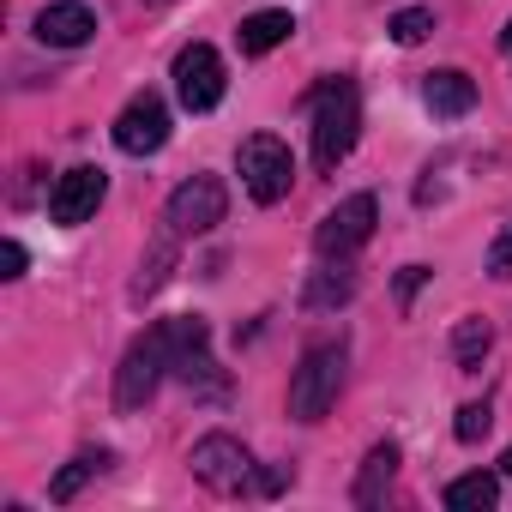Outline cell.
I'll list each match as a JSON object with an SVG mask.
<instances>
[{"instance_id":"obj_1","label":"cell","mask_w":512,"mask_h":512,"mask_svg":"<svg viewBox=\"0 0 512 512\" xmlns=\"http://www.w3.org/2000/svg\"><path fill=\"white\" fill-rule=\"evenodd\" d=\"M356 139H362V91H356V79L338 73L314 91V163L332 175L356 151Z\"/></svg>"},{"instance_id":"obj_2","label":"cell","mask_w":512,"mask_h":512,"mask_svg":"<svg viewBox=\"0 0 512 512\" xmlns=\"http://www.w3.org/2000/svg\"><path fill=\"white\" fill-rule=\"evenodd\" d=\"M163 374H175V338H169V320L127 344V356H121V368H115V410H139V404H151V392H157Z\"/></svg>"},{"instance_id":"obj_3","label":"cell","mask_w":512,"mask_h":512,"mask_svg":"<svg viewBox=\"0 0 512 512\" xmlns=\"http://www.w3.org/2000/svg\"><path fill=\"white\" fill-rule=\"evenodd\" d=\"M344 368H350L344 344H314L302 356V368L290 374V416L296 422H320L338 404V392H344Z\"/></svg>"},{"instance_id":"obj_4","label":"cell","mask_w":512,"mask_h":512,"mask_svg":"<svg viewBox=\"0 0 512 512\" xmlns=\"http://www.w3.org/2000/svg\"><path fill=\"white\" fill-rule=\"evenodd\" d=\"M235 169H241V187L260 199V205H278V199L290 193V181H296V157H290V145H284V139H272V133L241 139Z\"/></svg>"},{"instance_id":"obj_5","label":"cell","mask_w":512,"mask_h":512,"mask_svg":"<svg viewBox=\"0 0 512 512\" xmlns=\"http://www.w3.org/2000/svg\"><path fill=\"white\" fill-rule=\"evenodd\" d=\"M223 211H229L223 181H217V175H187V181L169 193L163 223H169L175 235H205V229H217V223H223Z\"/></svg>"},{"instance_id":"obj_6","label":"cell","mask_w":512,"mask_h":512,"mask_svg":"<svg viewBox=\"0 0 512 512\" xmlns=\"http://www.w3.org/2000/svg\"><path fill=\"white\" fill-rule=\"evenodd\" d=\"M187 470L211 488V494H241L247 476H253V458L235 434H205L193 452H187Z\"/></svg>"},{"instance_id":"obj_7","label":"cell","mask_w":512,"mask_h":512,"mask_svg":"<svg viewBox=\"0 0 512 512\" xmlns=\"http://www.w3.org/2000/svg\"><path fill=\"white\" fill-rule=\"evenodd\" d=\"M374 217H380V199H374V193H350L338 211H326V217H320L314 247L326 253V260H350V253L374 235Z\"/></svg>"},{"instance_id":"obj_8","label":"cell","mask_w":512,"mask_h":512,"mask_svg":"<svg viewBox=\"0 0 512 512\" xmlns=\"http://www.w3.org/2000/svg\"><path fill=\"white\" fill-rule=\"evenodd\" d=\"M175 97H181L187 115H205V109L223 103V61H217L211 43H187L175 55Z\"/></svg>"},{"instance_id":"obj_9","label":"cell","mask_w":512,"mask_h":512,"mask_svg":"<svg viewBox=\"0 0 512 512\" xmlns=\"http://www.w3.org/2000/svg\"><path fill=\"white\" fill-rule=\"evenodd\" d=\"M115 145H121L127 157H151V151L169 145V109H163L157 91H139V97L115 115Z\"/></svg>"},{"instance_id":"obj_10","label":"cell","mask_w":512,"mask_h":512,"mask_svg":"<svg viewBox=\"0 0 512 512\" xmlns=\"http://www.w3.org/2000/svg\"><path fill=\"white\" fill-rule=\"evenodd\" d=\"M103 193H109V175H103L97 163H79V169H67V175L55 181V193H49V217H55L61 229H79V223L97 217Z\"/></svg>"},{"instance_id":"obj_11","label":"cell","mask_w":512,"mask_h":512,"mask_svg":"<svg viewBox=\"0 0 512 512\" xmlns=\"http://www.w3.org/2000/svg\"><path fill=\"white\" fill-rule=\"evenodd\" d=\"M91 37H97V13L85 0H55V7L37 13V43L49 49H85Z\"/></svg>"},{"instance_id":"obj_12","label":"cell","mask_w":512,"mask_h":512,"mask_svg":"<svg viewBox=\"0 0 512 512\" xmlns=\"http://www.w3.org/2000/svg\"><path fill=\"white\" fill-rule=\"evenodd\" d=\"M422 103H428L434 115L458 121V115H470V109H476V79H470V73H458V67H440V73H428V79H422Z\"/></svg>"},{"instance_id":"obj_13","label":"cell","mask_w":512,"mask_h":512,"mask_svg":"<svg viewBox=\"0 0 512 512\" xmlns=\"http://www.w3.org/2000/svg\"><path fill=\"white\" fill-rule=\"evenodd\" d=\"M392 476H398V446H392V440H380V446L362 458V476H356V506H380V500H386V488H392Z\"/></svg>"},{"instance_id":"obj_14","label":"cell","mask_w":512,"mask_h":512,"mask_svg":"<svg viewBox=\"0 0 512 512\" xmlns=\"http://www.w3.org/2000/svg\"><path fill=\"white\" fill-rule=\"evenodd\" d=\"M290 31H296L290 13H253L241 19V55H272L278 43H290Z\"/></svg>"},{"instance_id":"obj_15","label":"cell","mask_w":512,"mask_h":512,"mask_svg":"<svg viewBox=\"0 0 512 512\" xmlns=\"http://www.w3.org/2000/svg\"><path fill=\"white\" fill-rule=\"evenodd\" d=\"M109 464H115V458H109L103 446H85V452H73V458H67V470L49 482V500H61V506H67V500H73V494H79V488H85L97 470H109Z\"/></svg>"},{"instance_id":"obj_16","label":"cell","mask_w":512,"mask_h":512,"mask_svg":"<svg viewBox=\"0 0 512 512\" xmlns=\"http://www.w3.org/2000/svg\"><path fill=\"white\" fill-rule=\"evenodd\" d=\"M494 500H500V476H488V470H470V476L446 482V506L452 512H488Z\"/></svg>"},{"instance_id":"obj_17","label":"cell","mask_w":512,"mask_h":512,"mask_svg":"<svg viewBox=\"0 0 512 512\" xmlns=\"http://www.w3.org/2000/svg\"><path fill=\"white\" fill-rule=\"evenodd\" d=\"M350 296H356V272H350V266L338 260V266L314 272V284H308V296H302V302H308V308L320 314V308H338V302H350Z\"/></svg>"},{"instance_id":"obj_18","label":"cell","mask_w":512,"mask_h":512,"mask_svg":"<svg viewBox=\"0 0 512 512\" xmlns=\"http://www.w3.org/2000/svg\"><path fill=\"white\" fill-rule=\"evenodd\" d=\"M488 344H494L488 320H458V332H452V356H458V368H464V374H476V368H482Z\"/></svg>"},{"instance_id":"obj_19","label":"cell","mask_w":512,"mask_h":512,"mask_svg":"<svg viewBox=\"0 0 512 512\" xmlns=\"http://www.w3.org/2000/svg\"><path fill=\"white\" fill-rule=\"evenodd\" d=\"M169 266H175V229H169V235L145 253V266H139V278H133V302H145V296L169 278Z\"/></svg>"},{"instance_id":"obj_20","label":"cell","mask_w":512,"mask_h":512,"mask_svg":"<svg viewBox=\"0 0 512 512\" xmlns=\"http://www.w3.org/2000/svg\"><path fill=\"white\" fill-rule=\"evenodd\" d=\"M386 31H392V43L416 49V43L434 31V13H428V7H404V13H392V25H386Z\"/></svg>"},{"instance_id":"obj_21","label":"cell","mask_w":512,"mask_h":512,"mask_svg":"<svg viewBox=\"0 0 512 512\" xmlns=\"http://www.w3.org/2000/svg\"><path fill=\"white\" fill-rule=\"evenodd\" d=\"M488 428H494V410H488V404H464V410H458V422H452V434H458L464 446H476Z\"/></svg>"},{"instance_id":"obj_22","label":"cell","mask_w":512,"mask_h":512,"mask_svg":"<svg viewBox=\"0 0 512 512\" xmlns=\"http://www.w3.org/2000/svg\"><path fill=\"white\" fill-rule=\"evenodd\" d=\"M488 278H512V223H506L500 241L488 247Z\"/></svg>"},{"instance_id":"obj_23","label":"cell","mask_w":512,"mask_h":512,"mask_svg":"<svg viewBox=\"0 0 512 512\" xmlns=\"http://www.w3.org/2000/svg\"><path fill=\"white\" fill-rule=\"evenodd\" d=\"M422 284H428V266H404V272H398V302L410 308V296H416Z\"/></svg>"},{"instance_id":"obj_24","label":"cell","mask_w":512,"mask_h":512,"mask_svg":"<svg viewBox=\"0 0 512 512\" xmlns=\"http://www.w3.org/2000/svg\"><path fill=\"white\" fill-rule=\"evenodd\" d=\"M0 278H25V247H19V241L0 247Z\"/></svg>"},{"instance_id":"obj_25","label":"cell","mask_w":512,"mask_h":512,"mask_svg":"<svg viewBox=\"0 0 512 512\" xmlns=\"http://www.w3.org/2000/svg\"><path fill=\"white\" fill-rule=\"evenodd\" d=\"M284 482H290V476H284V470H260V494H278V488H284Z\"/></svg>"},{"instance_id":"obj_26","label":"cell","mask_w":512,"mask_h":512,"mask_svg":"<svg viewBox=\"0 0 512 512\" xmlns=\"http://www.w3.org/2000/svg\"><path fill=\"white\" fill-rule=\"evenodd\" d=\"M500 49H506V55H512V25H506V31H500Z\"/></svg>"},{"instance_id":"obj_27","label":"cell","mask_w":512,"mask_h":512,"mask_svg":"<svg viewBox=\"0 0 512 512\" xmlns=\"http://www.w3.org/2000/svg\"><path fill=\"white\" fill-rule=\"evenodd\" d=\"M500 470H506V476H512V446H506V458H500Z\"/></svg>"},{"instance_id":"obj_28","label":"cell","mask_w":512,"mask_h":512,"mask_svg":"<svg viewBox=\"0 0 512 512\" xmlns=\"http://www.w3.org/2000/svg\"><path fill=\"white\" fill-rule=\"evenodd\" d=\"M145 7H169V0H145Z\"/></svg>"}]
</instances>
